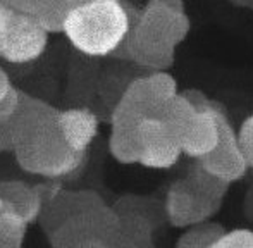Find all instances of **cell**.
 Segmentation results:
<instances>
[{
    "mask_svg": "<svg viewBox=\"0 0 253 248\" xmlns=\"http://www.w3.org/2000/svg\"><path fill=\"white\" fill-rule=\"evenodd\" d=\"M59 109L33 95H21V107L14 118V157L24 172L47 179L78 174L86 155L67 145L59 126Z\"/></svg>",
    "mask_w": 253,
    "mask_h": 248,
    "instance_id": "6da1fadb",
    "label": "cell"
},
{
    "mask_svg": "<svg viewBox=\"0 0 253 248\" xmlns=\"http://www.w3.org/2000/svg\"><path fill=\"white\" fill-rule=\"evenodd\" d=\"M191 28L186 12L148 0L133 21L124 45L114 57L129 59L141 67L162 71L174 61V50Z\"/></svg>",
    "mask_w": 253,
    "mask_h": 248,
    "instance_id": "7a4b0ae2",
    "label": "cell"
},
{
    "mask_svg": "<svg viewBox=\"0 0 253 248\" xmlns=\"http://www.w3.org/2000/svg\"><path fill=\"white\" fill-rule=\"evenodd\" d=\"M140 10L124 0H102L71 9L62 33L78 52L107 57L126 41Z\"/></svg>",
    "mask_w": 253,
    "mask_h": 248,
    "instance_id": "3957f363",
    "label": "cell"
},
{
    "mask_svg": "<svg viewBox=\"0 0 253 248\" xmlns=\"http://www.w3.org/2000/svg\"><path fill=\"white\" fill-rule=\"evenodd\" d=\"M114 217L103 205L67 221L48 235L50 248H109L114 235Z\"/></svg>",
    "mask_w": 253,
    "mask_h": 248,
    "instance_id": "277c9868",
    "label": "cell"
},
{
    "mask_svg": "<svg viewBox=\"0 0 253 248\" xmlns=\"http://www.w3.org/2000/svg\"><path fill=\"white\" fill-rule=\"evenodd\" d=\"M140 148V161L138 164L152 169L170 167L179 159L183 147L170 127V124L164 118H147L141 119L133 129Z\"/></svg>",
    "mask_w": 253,
    "mask_h": 248,
    "instance_id": "5b68a950",
    "label": "cell"
},
{
    "mask_svg": "<svg viewBox=\"0 0 253 248\" xmlns=\"http://www.w3.org/2000/svg\"><path fill=\"white\" fill-rule=\"evenodd\" d=\"M48 35L37 17L16 10L5 40L0 45V59L10 64L37 61L47 48Z\"/></svg>",
    "mask_w": 253,
    "mask_h": 248,
    "instance_id": "8992f818",
    "label": "cell"
},
{
    "mask_svg": "<svg viewBox=\"0 0 253 248\" xmlns=\"http://www.w3.org/2000/svg\"><path fill=\"white\" fill-rule=\"evenodd\" d=\"M98 205H102V202L93 191L59 190L53 197L45 202L38 221H40L45 235L48 236L62 224H66L67 221L98 207Z\"/></svg>",
    "mask_w": 253,
    "mask_h": 248,
    "instance_id": "52a82bcc",
    "label": "cell"
},
{
    "mask_svg": "<svg viewBox=\"0 0 253 248\" xmlns=\"http://www.w3.org/2000/svg\"><path fill=\"white\" fill-rule=\"evenodd\" d=\"M176 248H253V231L247 228L226 231L219 224H207L181 236Z\"/></svg>",
    "mask_w": 253,
    "mask_h": 248,
    "instance_id": "ba28073f",
    "label": "cell"
},
{
    "mask_svg": "<svg viewBox=\"0 0 253 248\" xmlns=\"http://www.w3.org/2000/svg\"><path fill=\"white\" fill-rule=\"evenodd\" d=\"M59 126L67 145L76 154H88L98 133V118L86 107L66 109L59 112Z\"/></svg>",
    "mask_w": 253,
    "mask_h": 248,
    "instance_id": "9c48e42d",
    "label": "cell"
},
{
    "mask_svg": "<svg viewBox=\"0 0 253 248\" xmlns=\"http://www.w3.org/2000/svg\"><path fill=\"white\" fill-rule=\"evenodd\" d=\"M0 198L5 202V207L17 212L28 224H33L40 219L45 205V193L42 186H31L19 179L0 181Z\"/></svg>",
    "mask_w": 253,
    "mask_h": 248,
    "instance_id": "30bf717a",
    "label": "cell"
},
{
    "mask_svg": "<svg viewBox=\"0 0 253 248\" xmlns=\"http://www.w3.org/2000/svg\"><path fill=\"white\" fill-rule=\"evenodd\" d=\"M14 10L37 17L48 33H62L71 12L69 0H2Z\"/></svg>",
    "mask_w": 253,
    "mask_h": 248,
    "instance_id": "8fae6325",
    "label": "cell"
},
{
    "mask_svg": "<svg viewBox=\"0 0 253 248\" xmlns=\"http://www.w3.org/2000/svg\"><path fill=\"white\" fill-rule=\"evenodd\" d=\"M28 221L5 207L0 217V248H24Z\"/></svg>",
    "mask_w": 253,
    "mask_h": 248,
    "instance_id": "7c38bea8",
    "label": "cell"
},
{
    "mask_svg": "<svg viewBox=\"0 0 253 248\" xmlns=\"http://www.w3.org/2000/svg\"><path fill=\"white\" fill-rule=\"evenodd\" d=\"M109 148L114 159L123 164H134L140 161V148H138L136 138L133 131L127 129H114L110 133Z\"/></svg>",
    "mask_w": 253,
    "mask_h": 248,
    "instance_id": "4fadbf2b",
    "label": "cell"
},
{
    "mask_svg": "<svg viewBox=\"0 0 253 248\" xmlns=\"http://www.w3.org/2000/svg\"><path fill=\"white\" fill-rule=\"evenodd\" d=\"M238 145H240L245 164L253 174V114L241 123L240 131H238Z\"/></svg>",
    "mask_w": 253,
    "mask_h": 248,
    "instance_id": "5bb4252c",
    "label": "cell"
},
{
    "mask_svg": "<svg viewBox=\"0 0 253 248\" xmlns=\"http://www.w3.org/2000/svg\"><path fill=\"white\" fill-rule=\"evenodd\" d=\"M21 95H23V91H19L12 84L5 97L0 100V121H10L16 118L21 107Z\"/></svg>",
    "mask_w": 253,
    "mask_h": 248,
    "instance_id": "9a60e30c",
    "label": "cell"
},
{
    "mask_svg": "<svg viewBox=\"0 0 253 248\" xmlns=\"http://www.w3.org/2000/svg\"><path fill=\"white\" fill-rule=\"evenodd\" d=\"M14 152V119L0 121V154Z\"/></svg>",
    "mask_w": 253,
    "mask_h": 248,
    "instance_id": "2e32d148",
    "label": "cell"
},
{
    "mask_svg": "<svg viewBox=\"0 0 253 248\" xmlns=\"http://www.w3.org/2000/svg\"><path fill=\"white\" fill-rule=\"evenodd\" d=\"M14 14H16V10L0 0V45H2L3 40H5V35L10 28Z\"/></svg>",
    "mask_w": 253,
    "mask_h": 248,
    "instance_id": "e0dca14e",
    "label": "cell"
},
{
    "mask_svg": "<svg viewBox=\"0 0 253 248\" xmlns=\"http://www.w3.org/2000/svg\"><path fill=\"white\" fill-rule=\"evenodd\" d=\"M10 86H12V83H10L9 74L5 73V69H3V67H0V100L5 97L7 91L10 90Z\"/></svg>",
    "mask_w": 253,
    "mask_h": 248,
    "instance_id": "ac0fdd59",
    "label": "cell"
},
{
    "mask_svg": "<svg viewBox=\"0 0 253 248\" xmlns=\"http://www.w3.org/2000/svg\"><path fill=\"white\" fill-rule=\"evenodd\" d=\"M157 3H162V5L169 7V9L179 10V12H186V7H184V0H153Z\"/></svg>",
    "mask_w": 253,
    "mask_h": 248,
    "instance_id": "d6986e66",
    "label": "cell"
},
{
    "mask_svg": "<svg viewBox=\"0 0 253 248\" xmlns=\"http://www.w3.org/2000/svg\"><path fill=\"white\" fill-rule=\"evenodd\" d=\"M93 2H102V0H69L71 9L80 7V5H86V3H93Z\"/></svg>",
    "mask_w": 253,
    "mask_h": 248,
    "instance_id": "ffe728a7",
    "label": "cell"
},
{
    "mask_svg": "<svg viewBox=\"0 0 253 248\" xmlns=\"http://www.w3.org/2000/svg\"><path fill=\"white\" fill-rule=\"evenodd\" d=\"M229 2L238 7H248V9L253 10V0H229Z\"/></svg>",
    "mask_w": 253,
    "mask_h": 248,
    "instance_id": "44dd1931",
    "label": "cell"
},
{
    "mask_svg": "<svg viewBox=\"0 0 253 248\" xmlns=\"http://www.w3.org/2000/svg\"><path fill=\"white\" fill-rule=\"evenodd\" d=\"M3 210H5V202H3L2 198H0V217H2Z\"/></svg>",
    "mask_w": 253,
    "mask_h": 248,
    "instance_id": "7402d4cb",
    "label": "cell"
}]
</instances>
